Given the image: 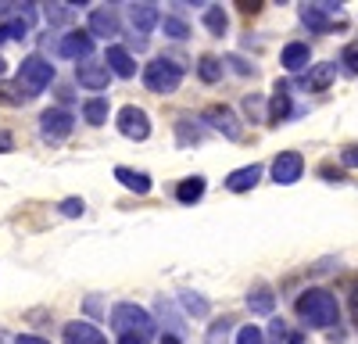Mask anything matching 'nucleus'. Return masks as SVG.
Wrapping results in <instances>:
<instances>
[{
    "label": "nucleus",
    "instance_id": "1",
    "mask_svg": "<svg viewBox=\"0 0 358 344\" xmlns=\"http://www.w3.org/2000/svg\"><path fill=\"white\" fill-rule=\"evenodd\" d=\"M297 315L315 327V330H326V327H334L341 320V308H337V298L330 291H322V287H312V291H305L301 298H297Z\"/></svg>",
    "mask_w": 358,
    "mask_h": 344
},
{
    "label": "nucleus",
    "instance_id": "2",
    "mask_svg": "<svg viewBox=\"0 0 358 344\" xmlns=\"http://www.w3.org/2000/svg\"><path fill=\"white\" fill-rule=\"evenodd\" d=\"M111 327L118 330V337L122 334H133V337H151L155 334V320H151V312L133 305V301H122V305H115L111 308Z\"/></svg>",
    "mask_w": 358,
    "mask_h": 344
},
{
    "label": "nucleus",
    "instance_id": "3",
    "mask_svg": "<svg viewBox=\"0 0 358 344\" xmlns=\"http://www.w3.org/2000/svg\"><path fill=\"white\" fill-rule=\"evenodd\" d=\"M179 83H183V65L172 62V57H155L143 69V86L151 94H176Z\"/></svg>",
    "mask_w": 358,
    "mask_h": 344
},
{
    "label": "nucleus",
    "instance_id": "4",
    "mask_svg": "<svg viewBox=\"0 0 358 344\" xmlns=\"http://www.w3.org/2000/svg\"><path fill=\"white\" fill-rule=\"evenodd\" d=\"M50 79H54V65L47 62V57H40V54H29L22 62V69H18V83L25 86L29 97H36L40 90H47Z\"/></svg>",
    "mask_w": 358,
    "mask_h": 344
},
{
    "label": "nucleus",
    "instance_id": "5",
    "mask_svg": "<svg viewBox=\"0 0 358 344\" xmlns=\"http://www.w3.org/2000/svg\"><path fill=\"white\" fill-rule=\"evenodd\" d=\"M301 22H305L308 29H315V33H330V29L344 25L341 4H305V8H301Z\"/></svg>",
    "mask_w": 358,
    "mask_h": 344
},
{
    "label": "nucleus",
    "instance_id": "6",
    "mask_svg": "<svg viewBox=\"0 0 358 344\" xmlns=\"http://www.w3.org/2000/svg\"><path fill=\"white\" fill-rule=\"evenodd\" d=\"M115 122H118V133L129 136V140H147L151 136V119H147V111L136 108V104H126L122 111L115 115Z\"/></svg>",
    "mask_w": 358,
    "mask_h": 344
},
{
    "label": "nucleus",
    "instance_id": "7",
    "mask_svg": "<svg viewBox=\"0 0 358 344\" xmlns=\"http://www.w3.org/2000/svg\"><path fill=\"white\" fill-rule=\"evenodd\" d=\"M76 129V119L65 111V108H47L43 115H40V133L47 136V140H65L69 133Z\"/></svg>",
    "mask_w": 358,
    "mask_h": 344
},
{
    "label": "nucleus",
    "instance_id": "8",
    "mask_svg": "<svg viewBox=\"0 0 358 344\" xmlns=\"http://www.w3.org/2000/svg\"><path fill=\"white\" fill-rule=\"evenodd\" d=\"M204 122L212 126V129H219L222 136H229V140H241L244 136V129H241V119L233 115V108H226V104H212L204 111Z\"/></svg>",
    "mask_w": 358,
    "mask_h": 344
},
{
    "label": "nucleus",
    "instance_id": "9",
    "mask_svg": "<svg viewBox=\"0 0 358 344\" xmlns=\"http://www.w3.org/2000/svg\"><path fill=\"white\" fill-rule=\"evenodd\" d=\"M301 172H305V158L297 155V151H283V155H276V162H273V180H276L280 187L297 183V180H301Z\"/></svg>",
    "mask_w": 358,
    "mask_h": 344
},
{
    "label": "nucleus",
    "instance_id": "10",
    "mask_svg": "<svg viewBox=\"0 0 358 344\" xmlns=\"http://www.w3.org/2000/svg\"><path fill=\"white\" fill-rule=\"evenodd\" d=\"M57 54L62 57H72V62H86L90 54H94V36H90V29L86 33H69V36H62V43H57Z\"/></svg>",
    "mask_w": 358,
    "mask_h": 344
},
{
    "label": "nucleus",
    "instance_id": "11",
    "mask_svg": "<svg viewBox=\"0 0 358 344\" xmlns=\"http://www.w3.org/2000/svg\"><path fill=\"white\" fill-rule=\"evenodd\" d=\"M76 79L79 86H86V90H108V83H111V69L108 65H94V62H86L76 69Z\"/></svg>",
    "mask_w": 358,
    "mask_h": 344
},
{
    "label": "nucleus",
    "instance_id": "12",
    "mask_svg": "<svg viewBox=\"0 0 358 344\" xmlns=\"http://www.w3.org/2000/svg\"><path fill=\"white\" fill-rule=\"evenodd\" d=\"M104 65H108L111 76H118V79H133V76H136V62H133V54H129L126 47H108Z\"/></svg>",
    "mask_w": 358,
    "mask_h": 344
},
{
    "label": "nucleus",
    "instance_id": "13",
    "mask_svg": "<svg viewBox=\"0 0 358 344\" xmlns=\"http://www.w3.org/2000/svg\"><path fill=\"white\" fill-rule=\"evenodd\" d=\"M129 22L140 36H147L155 25H162V15H158V4H133L129 8Z\"/></svg>",
    "mask_w": 358,
    "mask_h": 344
},
{
    "label": "nucleus",
    "instance_id": "14",
    "mask_svg": "<svg viewBox=\"0 0 358 344\" xmlns=\"http://www.w3.org/2000/svg\"><path fill=\"white\" fill-rule=\"evenodd\" d=\"M90 36H118V18L111 8H94L90 11Z\"/></svg>",
    "mask_w": 358,
    "mask_h": 344
},
{
    "label": "nucleus",
    "instance_id": "15",
    "mask_svg": "<svg viewBox=\"0 0 358 344\" xmlns=\"http://www.w3.org/2000/svg\"><path fill=\"white\" fill-rule=\"evenodd\" d=\"M65 344H108V337L94 323H69L65 327Z\"/></svg>",
    "mask_w": 358,
    "mask_h": 344
},
{
    "label": "nucleus",
    "instance_id": "16",
    "mask_svg": "<svg viewBox=\"0 0 358 344\" xmlns=\"http://www.w3.org/2000/svg\"><path fill=\"white\" fill-rule=\"evenodd\" d=\"M258 180H262V165H244V169H236V172H229V176H226V190L244 194V190H251Z\"/></svg>",
    "mask_w": 358,
    "mask_h": 344
},
{
    "label": "nucleus",
    "instance_id": "17",
    "mask_svg": "<svg viewBox=\"0 0 358 344\" xmlns=\"http://www.w3.org/2000/svg\"><path fill=\"white\" fill-rule=\"evenodd\" d=\"M115 180L122 183L126 190H133V194H147V190H151V176H147V172L129 169V165H118L115 169Z\"/></svg>",
    "mask_w": 358,
    "mask_h": 344
},
{
    "label": "nucleus",
    "instance_id": "18",
    "mask_svg": "<svg viewBox=\"0 0 358 344\" xmlns=\"http://www.w3.org/2000/svg\"><path fill=\"white\" fill-rule=\"evenodd\" d=\"M308 62H312L308 43H287L283 47V69L287 72H301V69H308Z\"/></svg>",
    "mask_w": 358,
    "mask_h": 344
},
{
    "label": "nucleus",
    "instance_id": "19",
    "mask_svg": "<svg viewBox=\"0 0 358 344\" xmlns=\"http://www.w3.org/2000/svg\"><path fill=\"white\" fill-rule=\"evenodd\" d=\"M204 197V176H187L183 183L176 187V201L179 205H197Z\"/></svg>",
    "mask_w": 358,
    "mask_h": 344
},
{
    "label": "nucleus",
    "instance_id": "20",
    "mask_svg": "<svg viewBox=\"0 0 358 344\" xmlns=\"http://www.w3.org/2000/svg\"><path fill=\"white\" fill-rule=\"evenodd\" d=\"M290 115V94H287V86L276 83V90H273V101H268V119H273L276 126Z\"/></svg>",
    "mask_w": 358,
    "mask_h": 344
},
{
    "label": "nucleus",
    "instance_id": "21",
    "mask_svg": "<svg viewBox=\"0 0 358 344\" xmlns=\"http://www.w3.org/2000/svg\"><path fill=\"white\" fill-rule=\"evenodd\" d=\"M83 115H86L90 126H104V122H108V101H104V97L86 101V104H83Z\"/></svg>",
    "mask_w": 358,
    "mask_h": 344
},
{
    "label": "nucleus",
    "instance_id": "22",
    "mask_svg": "<svg viewBox=\"0 0 358 344\" xmlns=\"http://www.w3.org/2000/svg\"><path fill=\"white\" fill-rule=\"evenodd\" d=\"M197 76L204 83H219L222 79V62H219V57H212V54H204L201 62H197Z\"/></svg>",
    "mask_w": 358,
    "mask_h": 344
},
{
    "label": "nucleus",
    "instance_id": "23",
    "mask_svg": "<svg viewBox=\"0 0 358 344\" xmlns=\"http://www.w3.org/2000/svg\"><path fill=\"white\" fill-rule=\"evenodd\" d=\"M337 76V65H315L312 76H308V90H326Z\"/></svg>",
    "mask_w": 358,
    "mask_h": 344
},
{
    "label": "nucleus",
    "instance_id": "24",
    "mask_svg": "<svg viewBox=\"0 0 358 344\" xmlns=\"http://www.w3.org/2000/svg\"><path fill=\"white\" fill-rule=\"evenodd\" d=\"M248 305H251L255 312H273L276 298H273V291H268V287H255V291L248 294Z\"/></svg>",
    "mask_w": 358,
    "mask_h": 344
},
{
    "label": "nucleus",
    "instance_id": "25",
    "mask_svg": "<svg viewBox=\"0 0 358 344\" xmlns=\"http://www.w3.org/2000/svg\"><path fill=\"white\" fill-rule=\"evenodd\" d=\"M25 36H29V22L25 18H11V22L0 25V43L4 40H25Z\"/></svg>",
    "mask_w": 358,
    "mask_h": 344
},
{
    "label": "nucleus",
    "instance_id": "26",
    "mask_svg": "<svg viewBox=\"0 0 358 344\" xmlns=\"http://www.w3.org/2000/svg\"><path fill=\"white\" fill-rule=\"evenodd\" d=\"M204 25H208V33L222 36V33H226V25H229V18H226L222 8H208V11H204Z\"/></svg>",
    "mask_w": 358,
    "mask_h": 344
},
{
    "label": "nucleus",
    "instance_id": "27",
    "mask_svg": "<svg viewBox=\"0 0 358 344\" xmlns=\"http://www.w3.org/2000/svg\"><path fill=\"white\" fill-rule=\"evenodd\" d=\"M162 29H165V36H172V40H187L190 36L187 22H179V18H162Z\"/></svg>",
    "mask_w": 358,
    "mask_h": 344
},
{
    "label": "nucleus",
    "instance_id": "28",
    "mask_svg": "<svg viewBox=\"0 0 358 344\" xmlns=\"http://www.w3.org/2000/svg\"><path fill=\"white\" fill-rule=\"evenodd\" d=\"M176 136H179V143H197L201 140V129L190 126V119H179L176 122Z\"/></svg>",
    "mask_w": 358,
    "mask_h": 344
},
{
    "label": "nucleus",
    "instance_id": "29",
    "mask_svg": "<svg viewBox=\"0 0 358 344\" xmlns=\"http://www.w3.org/2000/svg\"><path fill=\"white\" fill-rule=\"evenodd\" d=\"M236 344H265V334H262L255 323H248L241 334H236Z\"/></svg>",
    "mask_w": 358,
    "mask_h": 344
},
{
    "label": "nucleus",
    "instance_id": "30",
    "mask_svg": "<svg viewBox=\"0 0 358 344\" xmlns=\"http://www.w3.org/2000/svg\"><path fill=\"white\" fill-rule=\"evenodd\" d=\"M0 97H4L8 104H22V101H29V94H22V83H18V86L4 83V86H0Z\"/></svg>",
    "mask_w": 358,
    "mask_h": 344
},
{
    "label": "nucleus",
    "instance_id": "31",
    "mask_svg": "<svg viewBox=\"0 0 358 344\" xmlns=\"http://www.w3.org/2000/svg\"><path fill=\"white\" fill-rule=\"evenodd\" d=\"M341 62H344V69H348V72H358V40H351V43L344 47Z\"/></svg>",
    "mask_w": 358,
    "mask_h": 344
},
{
    "label": "nucleus",
    "instance_id": "32",
    "mask_svg": "<svg viewBox=\"0 0 358 344\" xmlns=\"http://www.w3.org/2000/svg\"><path fill=\"white\" fill-rule=\"evenodd\" d=\"M83 212H86V205H83V197H69V201H62V215L76 219V215H83Z\"/></svg>",
    "mask_w": 358,
    "mask_h": 344
},
{
    "label": "nucleus",
    "instance_id": "33",
    "mask_svg": "<svg viewBox=\"0 0 358 344\" xmlns=\"http://www.w3.org/2000/svg\"><path fill=\"white\" fill-rule=\"evenodd\" d=\"M183 305H187L190 312H197V315H204V312H208V305H204L201 298H194V294H183Z\"/></svg>",
    "mask_w": 358,
    "mask_h": 344
},
{
    "label": "nucleus",
    "instance_id": "34",
    "mask_svg": "<svg viewBox=\"0 0 358 344\" xmlns=\"http://www.w3.org/2000/svg\"><path fill=\"white\" fill-rule=\"evenodd\" d=\"M344 165H351V169H358V143H355V148H344Z\"/></svg>",
    "mask_w": 358,
    "mask_h": 344
},
{
    "label": "nucleus",
    "instance_id": "35",
    "mask_svg": "<svg viewBox=\"0 0 358 344\" xmlns=\"http://www.w3.org/2000/svg\"><path fill=\"white\" fill-rule=\"evenodd\" d=\"M351 320H355V327H358V280H355V287H351Z\"/></svg>",
    "mask_w": 358,
    "mask_h": 344
},
{
    "label": "nucleus",
    "instance_id": "36",
    "mask_svg": "<svg viewBox=\"0 0 358 344\" xmlns=\"http://www.w3.org/2000/svg\"><path fill=\"white\" fill-rule=\"evenodd\" d=\"M15 344H50V341H43V337H33V334H18V337H15Z\"/></svg>",
    "mask_w": 358,
    "mask_h": 344
},
{
    "label": "nucleus",
    "instance_id": "37",
    "mask_svg": "<svg viewBox=\"0 0 358 344\" xmlns=\"http://www.w3.org/2000/svg\"><path fill=\"white\" fill-rule=\"evenodd\" d=\"M118 344H143V337H133V334H122V337H118Z\"/></svg>",
    "mask_w": 358,
    "mask_h": 344
},
{
    "label": "nucleus",
    "instance_id": "38",
    "mask_svg": "<svg viewBox=\"0 0 358 344\" xmlns=\"http://www.w3.org/2000/svg\"><path fill=\"white\" fill-rule=\"evenodd\" d=\"M4 151H11V136L0 133V155H4Z\"/></svg>",
    "mask_w": 358,
    "mask_h": 344
},
{
    "label": "nucleus",
    "instance_id": "39",
    "mask_svg": "<svg viewBox=\"0 0 358 344\" xmlns=\"http://www.w3.org/2000/svg\"><path fill=\"white\" fill-rule=\"evenodd\" d=\"M158 344H179V337H176V334H165V337H162Z\"/></svg>",
    "mask_w": 358,
    "mask_h": 344
},
{
    "label": "nucleus",
    "instance_id": "40",
    "mask_svg": "<svg viewBox=\"0 0 358 344\" xmlns=\"http://www.w3.org/2000/svg\"><path fill=\"white\" fill-rule=\"evenodd\" d=\"M4 69H8V62H4V57H0V76H4Z\"/></svg>",
    "mask_w": 358,
    "mask_h": 344
}]
</instances>
